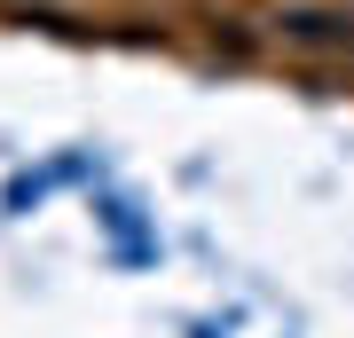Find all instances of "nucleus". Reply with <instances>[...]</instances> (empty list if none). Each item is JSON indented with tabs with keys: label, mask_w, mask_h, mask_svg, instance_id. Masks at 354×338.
<instances>
[{
	"label": "nucleus",
	"mask_w": 354,
	"mask_h": 338,
	"mask_svg": "<svg viewBox=\"0 0 354 338\" xmlns=\"http://www.w3.org/2000/svg\"><path fill=\"white\" fill-rule=\"evenodd\" d=\"M95 220L111 228L118 260H150V252H158V236L142 228V205H134V197H102V205H95Z\"/></svg>",
	"instance_id": "obj_1"
},
{
	"label": "nucleus",
	"mask_w": 354,
	"mask_h": 338,
	"mask_svg": "<svg viewBox=\"0 0 354 338\" xmlns=\"http://www.w3.org/2000/svg\"><path fill=\"white\" fill-rule=\"evenodd\" d=\"M87 173H102V158H48L39 173H16L8 181V213L32 205V197H48V189H64V181H87Z\"/></svg>",
	"instance_id": "obj_2"
}]
</instances>
